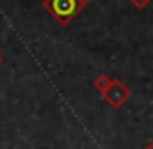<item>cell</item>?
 I'll list each match as a JSON object with an SVG mask.
<instances>
[{
	"label": "cell",
	"mask_w": 153,
	"mask_h": 149,
	"mask_svg": "<svg viewBox=\"0 0 153 149\" xmlns=\"http://www.w3.org/2000/svg\"><path fill=\"white\" fill-rule=\"evenodd\" d=\"M42 7L56 20L59 25H68L81 11L78 0H43Z\"/></svg>",
	"instance_id": "6da1fadb"
},
{
	"label": "cell",
	"mask_w": 153,
	"mask_h": 149,
	"mask_svg": "<svg viewBox=\"0 0 153 149\" xmlns=\"http://www.w3.org/2000/svg\"><path fill=\"white\" fill-rule=\"evenodd\" d=\"M130 95H131V90L121 81V79H114L112 81V85L108 86V90L101 95L114 110H119L128 99H130Z\"/></svg>",
	"instance_id": "7a4b0ae2"
},
{
	"label": "cell",
	"mask_w": 153,
	"mask_h": 149,
	"mask_svg": "<svg viewBox=\"0 0 153 149\" xmlns=\"http://www.w3.org/2000/svg\"><path fill=\"white\" fill-rule=\"evenodd\" d=\"M112 81H114V77H110L108 74H99V76H96V79H94V86H96V90L103 95V94L108 90V86L112 85Z\"/></svg>",
	"instance_id": "3957f363"
},
{
	"label": "cell",
	"mask_w": 153,
	"mask_h": 149,
	"mask_svg": "<svg viewBox=\"0 0 153 149\" xmlns=\"http://www.w3.org/2000/svg\"><path fill=\"white\" fill-rule=\"evenodd\" d=\"M130 2L133 4L135 9H146V7L151 4V0H130Z\"/></svg>",
	"instance_id": "277c9868"
},
{
	"label": "cell",
	"mask_w": 153,
	"mask_h": 149,
	"mask_svg": "<svg viewBox=\"0 0 153 149\" xmlns=\"http://www.w3.org/2000/svg\"><path fill=\"white\" fill-rule=\"evenodd\" d=\"M78 2H79V7H81V9H83V7H85V6H88V4H90V2H92V0H78Z\"/></svg>",
	"instance_id": "5b68a950"
},
{
	"label": "cell",
	"mask_w": 153,
	"mask_h": 149,
	"mask_svg": "<svg viewBox=\"0 0 153 149\" xmlns=\"http://www.w3.org/2000/svg\"><path fill=\"white\" fill-rule=\"evenodd\" d=\"M144 149H153V140H149V142L146 144V147H144Z\"/></svg>",
	"instance_id": "8992f818"
},
{
	"label": "cell",
	"mask_w": 153,
	"mask_h": 149,
	"mask_svg": "<svg viewBox=\"0 0 153 149\" xmlns=\"http://www.w3.org/2000/svg\"><path fill=\"white\" fill-rule=\"evenodd\" d=\"M0 65H2V52H0Z\"/></svg>",
	"instance_id": "52a82bcc"
}]
</instances>
